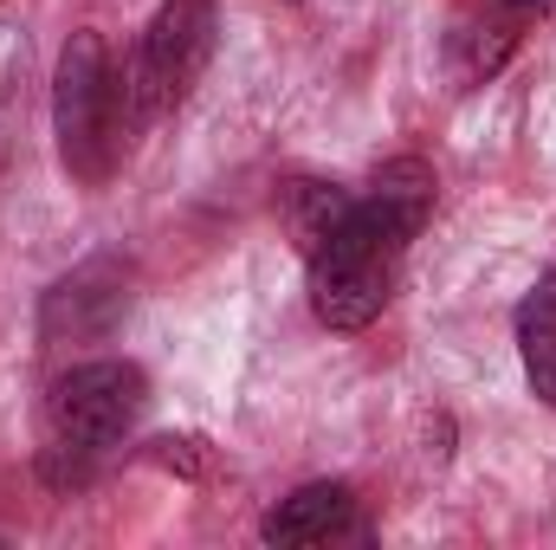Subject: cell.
Wrapping results in <instances>:
<instances>
[{"instance_id":"cell-1","label":"cell","mask_w":556,"mask_h":550,"mask_svg":"<svg viewBox=\"0 0 556 550\" xmlns=\"http://www.w3.org/2000/svg\"><path fill=\"white\" fill-rule=\"evenodd\" d=\"M408 253V234L363 195L350 201V214L304 253L311 266V311L330 330H363L382 317L389 291H395V266Z\"/></svg>"},{"instance_id":"cell-2","label":"cell","mask_w":556,"mask_h":550,"mask_svg":"<svg viewBox=\"0 0 556 550\" xmlns=\"http://www.w3.org/2000/svg\"><path fill=\"white\" fill-rule=\"evenodd\" d=\"M142 414V370L137 363H78L52 383L46 396V473L52 479H85L98 453H111L130 421Z\"/></svg>"},{"instance_id":"cell-3","label":"cell","mask_w":556,"mask_h":550,"mask_svg":"<svg viewBox=\"0 0 556 550\" xmlns=\"http://www.w3.org/2000/svg\"><path fill=\"white\" fill-rule=\"evenodd\" d=\"M214 59V7L207 0H162L142 46L117 65V111H124V137H137L142 124H155L162 111H175L201 65Z\"/></svg>"},{"instance_id":"cell-4","label":"cell","mask_w":556,"mask_h":550,"mask_svg":"<svg viewBox=\"0 0 556 550\" xmlns=\"http://www.w3.org/2000/svg\"><path fill=\"white\" fill-rule=\"evenodd\" d=\"M52 124H59V155L78 182L111 175V162L124 149V111H117V65L98 33H72V46L59 52Z\"/></svg>"},{"instance_id":"cell-5","label":"cell","mask_w":556,"mask_h":550,"mask_svg":"<svg viewBox=\"0 0 556 550\" xmlns=\"http://www.w3.org/2000/svg\"><path fill=\"white\" fill-rule=\"evenodd\" d=\"M350 518H356V499H350V486H337V479H317V486H298L291 499H278L273 512L260 518V538L278 550H304V545H330L337 532H350Z\"/></svg>"},{"instance_id":"cell-6","label":"cell","mask_w":556,"mask_h":550,"mask_svg":"<svg viewBox=\"0 0 556 550\" xmlns=\"http://www.w3.org/2000/svg\"><path fill=\"white\" fill-rule=\"evenodd\" d=\"M518 357H525L538 402L556 409V273H544L518 304Z\"/></svg>"},{"instance_id":"cell-7","label":"cell","mask_w":556,"mask_h":550,"mask_svg":"<svg viewBox=\"0 0 556 550\" xmlns=\"http://www.w3.org/2000/svg\"><path fill=\"white\" fill-rule=\"evenodd\" d=\"M350 201H356V195H343V188H330V182H291V188L278 195V214H285L298 253H311V247L350 214Z\"/></svg>"},{"instance_id":"cell-8","label":"cell","mask_w":556,"mask_h":550,"mask_svg":"<svg viewBox=\"0 0 556 550\" xmlns=\"http://www.w3.org/2000/svg\"><path fill=\"white\" fill-rule=\"evenodd\" d=\"M446 46H453V72H459L466 85H479V78H492L498 59L511 52V33H498V26H459Z\"/></svg>"},{"instance_id":"cell-9","label":"cell","mask_w":556,"mask_h":550,"mask_svg":"<svg viewBox=\"0 0 556 550\" xmlns=\"http://www.w3.org/2000/svg\"><path fill=\"white\" fill-rule=\"evenodd\" d=\"M505 7H518V13H531V7H538V13H544V7H556V0H505Z\"/></svg>"}]
</instances>
